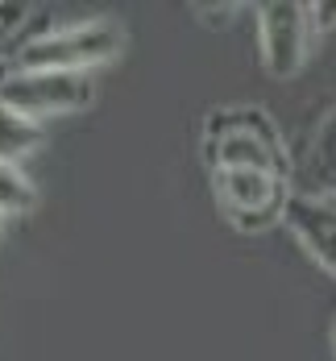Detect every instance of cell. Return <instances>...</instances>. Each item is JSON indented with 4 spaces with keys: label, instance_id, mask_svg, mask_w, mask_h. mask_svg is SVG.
I'll list each match as a JSON object with an SVG mask.
<instances>
[{
    "label": "cell",
    "instance_id": "obj_1",
    "mask_svg": "<svg viewBox=\"0 0 336 361\" xmlns=\"http://www.w3.org/2000/svg\"><path fill=\"white\" fill-rule=\"evenodd\" d=\"M204 158L212 171H278L291 179V158L266 109H216L204 125Z\"/></svg>",
    "mask_w": 336,
    "mask_h": 361
},
{
    "label": "cell",
    "instance_id": "obj_2",
    "mask_svg": "<svg viewBox=\"0 0 336 361\" xmlns=\"http://www.w3.org/2000/svg\"><path fill=\"white\" fill-rule=\"evenodd\" d=\"M125 46V30L96 17V21H79V25H63L50 34L34 37L17 50V71H71L87 75L92 67H104L120 54Z\"/></svg>",
    "mask_w": 336,
    "mask_h": 361
},
{
    "label": "cell",
    "instance_id": "obj_3",
    "mask_svg": "<svg viewBox=\"0 0 336 361\" xmlns=\"http://www.w3.org/2000/svg\"><path fill=\"white\" fill-rule=\"evenodd\" d=\"M96 100L92 75H71V71H17L0 79V104L13 112L30 116L37 125H46L50 116H71L83 112Z\"/></svg>",
    "mask_w": 336,
    "mask_h": 361
},
{
    "label": "cell",
    "instance_id": "obj_4",
    "mask_svg": "<svg viewBox=\"0 0 336 361\" xmlns=\"http://www.w3.org/2000/svg\"><path fill=\"white\" fill-rule=\"evenodd\" d=\"M212 187L224 216L241 233L274 228L291 200V179L278 171H212Z\"/></svg>",
    "mask_w": 336,
    "mask_h": 361
},
{
    "label": "cell",
    "instance_id": "obj_5",
    "mask_svg": "<svg viewBox=\"0 0 336 361\" xmlns=\"http://www.w3.org/2000/svg\"><path fill=\"white\" fill-rule=\"evenodd\" d=\"M258 42L261 63L274 79H291L307 59L311 42V13L299 0H270L258 4Z\"/></svg>",
    "mask_w": 336,
    "mask_h": 361
},
{
    "label": "cell",
    "instance_id": "obj_6",
    "mask_svg": "<svg viewBox=\"0 0 336 361\" xmlns=\"http://www.w3.org/2000/svg\"><path fill=\"white\" fill-rule=\"evenodd\" d=\"M282 220L299 237V245L336 279V195H303V191H291Z\"/></svg>",
    "mask_w": 336,
    "mask_h": 361
},
{
    "label": "cell",
    "instance_id": "obj_7",
    "mask_svg": "<svg viewBox=\"0 0 336 361\" xmlns=\"http://www.w3.org/2000/svg\"><path fill=\"white\" fill-rule=\"evenodd\" d=\"M291 191L303 195H336V109L320 116L307 145L291 162Z\"/></svg>",
    "mask_w": 336,
    "mask_h": 361
},
{
    "label": "cell",
    "instance_id": "obj_8",
    "mask_svg": "<svg viewBox=\"0 0 336 361\" xmlns=\"http://www.w3.org/2000/svg\"><path fill=\"white\" fill-rule=\"evenodd\" d=\"M46 137V129L30 121V116H21V112H13L8 104H0V162H21V158H30L37 145Z\"/></svg>",
    "mask_w": 336,
    "mask_h": 361
},
{
    "label": "cell",
    "instance_id": "obj_9",
    "mask_svg": "<svg viewBox=\"0 0 336 361\" xmlns=\"http://www.w3.org/2000/svg\"><path fill=\"white\" fill-rule=\"evenodd\" d=\"M37 204V191L34 183L25 179V171L21 166H13V162H0V216H25L30 208Z\"/></svg>",
    "mask_w": 336,
    "mask_h": 361
},
{
    "label": "cell",
    "instance_id": "obj_10",
    "mask_svg": "<svg viewBox=\"0 0 336 361\" xmlns=\"http://www.w3.org/2000/svg\"><path fill=\"white\" fill-rule=\"evenodd\" d=\"M30 21V4H0V46Z\"/></svg>",
    "mask_w": 336,
    "mask_h": 361
},
{
    "label": "cell",
    "instance_id": "obj_11",
    "mask_svg": "<svg viewBox=\"0 0 336 361\" xmlns=\"http://www.w3.org/2000/svg\"><path fill=\"white\" fill-rule=\"evenodd\" d=\"M307 13H311V30H332L336 25V0H320V4H307Z\"/></svg>",
    "mask_w": 336,
    "mask_h": 361
},
{
    "label": "cell",
    "instance_id": "obj_12",
    "mask_svg": "<svg viewBox=\"0 0 336 361\" xmlns=\"http://www.w3.org/2000/svg\"><path fill=\"white\" fill-rule=\"evenodd\" d=\"M332 345H336V324H332Z\"/></svg>",
    "mask_w": 336,
    "mask_h": 361
},
{
    "label": "cell",
    "instance_id": "obj_13",
    "mask_svg": "<svg viewBox=\"0 0 336 361\" xmlns=\"http://www.w3.org/2000/svg\"><path fill=\"white\" fill-rule=\"evenodd\" d=\"M0 233H4V216H0Z\"/></svg>",
    "mask_w": 336,
    "mask_h": 361
}]
</instances>
